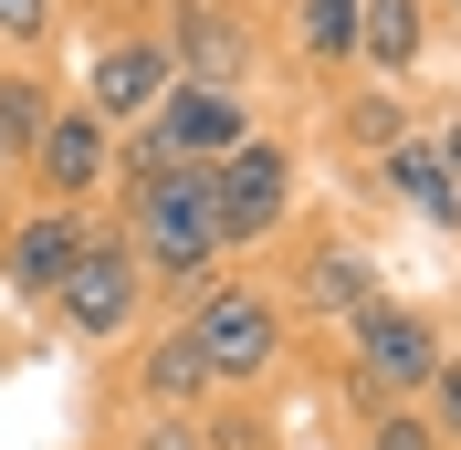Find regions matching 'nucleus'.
<instances>
[{"label": "nucleus", "instance_id": "nucleus-1", "mask_svg": "<svg viewBox=\"0 0 461 450\" xmlns=\"http://www.w3.org/2000/svg\"><path fill=\"white\" fill-rule=\"evenodd\" d=\"M325 377V409H336V429L377 419V409H420L440 377V356H451V304H430V293H377V304H357L336 325V336L304 346Z\"/></svg>", "mask_w": 461, "mask_h": 450}, {"label": "nucleus", "instance_id": "nucleus-2", "mask_svg": "<svg viewBox=\"0 0 461 450\" xmlns=\"http://www.w3.org/2000/svg\"><path fill=\"white\" fill-rule=\"evenodd\" d=\"M105 220L126 230V252H137V273H147V293H158V314H178L200 283L230 273L221 220H210V168L126 178V189H105Z\"/></svg>", "mask_w": 461, "mask_h": 450}, {"label": "nucleus", "instance_id": "nucleus-3", "mask_svg": "<svg viewBox=\"0 0 461 450\" xmlns=\"http://www.w3.org/2000/svg\"><path fill=\"white\" fill-rule=\"evenodd\" d=\"M252 273L273 283V304L294 314V336H336L357 304H377V293H388V252H377L346 210H315V199H304V220H294L284 241L252 262Z\"/></svg>", "mask_w": 461, "mask_h": 450}, {"label": "nucleus", "instance_id": "nucleus-4", "mask_svg": "<svg viewBox=\"0 0 461 450\" xmlns=\"http://www.w3.org/2000/svg\"><path fill=\"white\" fill-rule=\"evenodd\" d=\"M178 325H189V346H200L210 388L221 398H273L304 366V336H294V314L273 304V283L252 273V262H230L221 283H200L189 304H178Z\"/></svg>", "mask_w": 461, "mask_h": 450}, {"label": "nucleus", "instance_id": "nucleus-5", "mask_svg": "<svg viewBox=\"0 0 461 450\" xmlns=\"http://www.w3.org/2000/svg\"><path fill=\"white\" fill-rule=\"evenodd\" d=\"M210 220H221V252L230 262H262V252H273V241L304 220V126L262 115L252 137L210 168Z\"/></svg>", "mask_w": 461, "mask_h": 450}, {"label": "nucleus", "instance_id": "nucleus-6", "mask_svg": "<svg viewBox=\"0 0 461 450\" xmlns=\"http://www.w3.org/2000/svg\"><path fill=\"white\" fill-rule=\"evenodd\" d=\"M147 314H158V293H147L137 252H126V230L95 210V230H85V252H74V273H63V293L42 304V336L74 346V356H115Z\"/></svg>", "mask_w": 461, "mask_h": 450}, {"label": "nucleus", "instance_id": "nucleus-7", "mask_svg": "<svg viewBox=\"0 0 461 450\" xmlns=\"http://www.w3.org/2000/svg\"><path fill=\"white\" fill-rule=\"evenodd\" d=\"M158 42H168L178 85H221V94H273L284 63H273V11L262 0H168L158 11Z\"/></svg>", "mask_w": 461, "mask_h": 450}, {"label": "nucleus", "instance_id": "nucleus-8", "mask_svg": "<svg viewBox=\"0 0 461 450\" xmlns=\"http://www.w3.org/2000/svg\"><path fill=\"white\" fill-rule=\"evenodd\" d=\"M168 85H178V74H168L158 22H85V32H74V74H63V94H74L85 115H105L115 137H137Z\"/></svg>", "mask_w": 461, "mask_h": 450}, {"label": "nucleus", "instance_id": "nucleus-9", "mask_svg": "<svg viewBox=\"0 0 461 450\" xmlns=\"http://www.w3.org/2000/svg\"><path fill=\"white\" fill-rule=\"evenodd\" d=\"M95 210H42V199H0V314L42 325V304L63 293L74 252H85Z\"/></svg>", "mask_w": 461, "mask_h": 450}, {"label": "nucleus", "instance_id": "nucleus-10", "mask_svg": "<svg viewBox=\"0 0 461 450\" xmlns=\"http://www.w3.org/2000/svg\"><path fill=\"white\" fill-rule=\"evenodd\" d=\"M304 126H315V147L336 158L346 178H367L377 158L399 137H420L430 126V94H409V85H367V74H346V85H325L315 105H304Z\"/></svg>", "mask_w": 461, "mask_h": 450}, {"label": "nucleus", "instance_id": "nucleus-11", "mask_svg": "<svg viewBox=\"0 0 461 450\" xmlns=\"http://www.w3.org/2000/svg\"><path fill=\"white\" fill-rule=\"evenodd\" d=\"M105 189H115V126L63 94V105L42 115V137H32L22 199H42V210H105Z\"/></svg>", "mask_w": 461, "mask_h": 450}, {"label": "nucleus", "instance_id": "nucleus-12", "mask_svg": "<svg viewBox=\"0 0 461 450\" xmlns=\"http://www.w3.org/2000/svg\"><path fill=\"white\" fill-rule=\"evenodd\" d=\"M210 366L200 346H189V325L178 314H147L137 336L115 346V409H210Z\"/></svg>", "mask_w": 461, "mask_h": 450}, {"label": "nucleus", "instance_id": "nucleus-13", "mask_svg": "<svg viewBox=\"0 0 461 450\" xmlns=\"http://www.w3.org/2000/svg\"><path fill=\"white\" fill-rule=\"evenodd\" d=\"M273 63H284V94L315 105L325 85L357 74V0H284L273 11Z\"/></svg>", "mask_w": 461, "mask_h": 450}, {"label": "nucleus", "instance_id": "nucleus-14", "mask_svg": "<svg viewBox=\"0 0 461 450\" xmlns=\"http://www.w3.org/2000/svg\"><path fill=\"white\" fill-rule=\"evenodd\" d=\"M357 189H367V199H388L399 220H420V230H440V241H461V178L440 168L430 126H420V137H399L367 178H357Z\"/></svg>", "mask_w": 461, "mask_h": 450}, {"label": "nucleus", "instance_id": "nucleus-15", "mask_svg": "<svg viewBox=\"0 0 461 450\" xmlns=\"http://www.w3.org/2000/svg\"><path fill=\"white\" fill-rule=\"evenodd\" d=\"M430 63H440V22H430V0H357V74L367 85H430Z\"/></svg>", "mask_w": 461, "mask_h": 450}, {"label": "nucleus", "instance_id": "nucleus-16", "mask_svg": "<svg viewBox=\"0 0 461 450\" xmlns=\"http://www.w3.org/2000/svg\"><path fill=\"white\" fill-rule=\"evenodd\" d=\"M53 105H63V63H0V199L22 189L32 137H42Z\"/></svg>", "mask_w": 461, "mask_h": 450}, {"label": "nucleus", "instance_id": "nucleus-17", "mask_svg": "<svg viewBox=\"0 0 461 450\" xmlns=\"http://www.w3.org/2000/svg\"><path fill=\"white\" fill-rule=\"evenodd\" d=\"M74 0H0V63H63Z\"/></svg>", "mask_w": 461, "mask_h": 450}, {"label": "nucleus", "instance_id": "nucleus-18", "mask_svg": "<svg viewBox=\"0 0 461 450\" xmlns=\"http://www.w3.org/2000/svg\"><path fill=\"white\" fill-rule=\"evenodd\" d=\"M200 440L210 450H284V409H273V398H210Z\"/></svg>", "mask_w": 461, "mask_h": 450}, {"label": "nucleus", "instance_id": "nucleus-19", "mask_svg": "<svg viewBox=\"0 0 461 450\" xmlns=\"http://www.w3.org/2000/svg\"><path fill=\"white\" fill-rule=\"evenodd\" d=\"M105 450H210V440H200V409H126Z\"/></svg>", "mask_w": 461, "mask_h": 450}, {"label": "nucleus", "instance_id": "nucleus-20", "mask_svg": "<svg viewBox=\"0 0 461 450\" xmlns=\"http://www.w3.org/2000/svg\"><path fill=\"white\" fill-rule=\"evenodd\" d=\"M420 419H430V440H440V450H461V325H451V356H440L430 398H420Z\"/></svg>", "mask_w": 461, "mask_h": 450}, {"label": "nucleus", "instance_id": "nucleus-21", "mask_svg": "<svg viewBox=\"0 0 461 450\" xmlns=\"http://www.w3.org/2000/svg\"><path fill=\"white\" fill-rule=\"evenodd\" d=\"M336 450H440V440H430L420 409H377V419H357V440H336Z\"/></svg>", "mask_w": 461, "mask_h": 450}, {"label": "nucleus", "instance_id": "nucleus-22", "mask_svg": "<svg viewBox=\"0 0 461 450\" xmlns=\"http://www.w3.org/2000/svg\"><path fill=\"white\" fill-rule=\"evenodd\" d=\"M430 147H440V168L461 178V105H440V94H430Z\"/></svg>", "mask_w": 461, "mask_h": 450}, {"label": "nucleus", "instance_id": "nucleus-23", "mask_svg": "<svg viewBox=\"0 0 461 450\" xmlns=\"http://www.w3.org/2000/svg\"><path fill=\"white\" fill-rule=\"evenodd\" d=\"M430 22H440V53H461V0H430Z\"/></svg>", "mask_w": 461, "mask_h": 450}, {"label": "nucleus", "instance_id": "nucleus-24", "mask_svg": "<svg viewBox=\"0 0 461 450\" xmlns=\"http://www.w3.org/2000/svg\"><path fill=\"white\" fill-rule=\"evenodd\" d=\"M0 377H22V325L0 314Z\"/></svg>", "mask_w": 461, "mask_h": 450}, {"label": "nucleus", "instance_id": "nucleus-25", "mask_svg": "<svg viewBox=\"0 0 461 450\" xmlns=\"http://www.w3.org/2000/svg\"><path fill=\"white\" fill-rule=\"evenodd\" d=\"M74 450H105V429H95V440H74Z\"/></svg>", "mask_w": 461, "mask_h": 450}, {"label": "nucleus", "instance_id": "nucleus-26", "mask_svg": "<svg viewBox=\"0 0 461 450\" xmlns=\"http://www.w3.org/2000/svg\"><path fill=\"white\" fill-rule=\"evenodd\" d=\"M440 105H461V74H451V94H440Z\"/></svg>", "mask_w": 461, "mask_h": 450}, {"label": "nucleus", "instance_id": "nucleus-27", "mask_svg": "<svg viewBox=\"0 0 461 450\" xmlns=\"http://www.w3.org/2000/svg\"><path fill=\"white\" fill-rule=\"evenodd\" d=\"M262 11H284V0H262Z\"/></svg>", "mask_w": 461, "mask_h": 450}]
</instances>
